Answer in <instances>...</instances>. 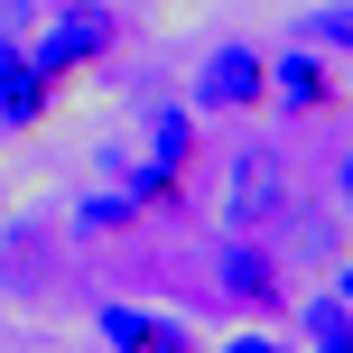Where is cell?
I'll return each instance as SVG.
<instances>
[{"label": "cell", "mask_w": 353, "mask_h": 353, "mask_svg": "<svg viewBox=\"0 0 353 353\" xmlns=\"http://www.w3.org/2000/svg\"><path fill=\"white\" fill-rule=\"evenodd\" d=\"M214 298L242 307L251 325H270L298 307V270H288V251H270V232H223L214 242Z\"/></svg>", "instance_id": "cell-1"}, {"label": "cell", "mask_w": 353, "mask_h": 353, "mask_svg": "<svg viewBox=\"0 0 353 353\" xmlns=\"http://www.w3.org/2000/svg\"><path fill=\"white\" fill-rule=\"evenodd\" d=\"M112 47H121V10H112V0H65V10H56L47 28L28 37V56H37V74H47L56 93H65L74 74H93V65H103Z\"/></svg>", "instance_id": "cell-2"}, {"label": "cell", "mask_w": 353, "mask_h": 353, "mask_svg": "<svg viewBox=\"0 0 353 353\" xmlns=\"http://www.w3.org/2000/svg\"><path fill=\"white\" fill-rule=\"evenodd\" d=\"M195 112H214V121H251V112H270V56L242 47V37H223V47L195 65Z\"/></svg>", "instance_id": "cell-3"}, {"label": "cell", "mask_w": 353, "mask_h": 353, "mask_svg": "<svg viewBox=\"0 0 353 353\" xmlns=\"http://www.w3.org/2000/svg\"><path fill=\"white\" fill-rule=\"evenodd\" d=\"M298 205V195H288V159L279 149H232V195H223V232H270L279 223V214Z\"/></svg>", "instance_id": "cell-4"}, {"label": "cell", "mask_w": 353, "mask_h": 353, "mask_svg": "<svg viewBox=\"0 0 353 353\" xmlns=\"http://www.w3.org/2000/svg\"><path fill=\"white\" fill-rule=\"evenodd\" d=\"M270 103H279L288 121H335V112H344V84H335V65H325V47L288 37V47L270 56Z\"/></svg>", "instance_id": "cell-5"}, {"label": "cell", "mask_w": 353, "mask_h": 353, "mask_svg": "<svg viewBox=\"0 0 353 353\" xmlns=\"http://www.w3.org/2000/svg\"><path fill=\"white\" fill-rule=\"evenodd\" d=\"M47 112H56V84L37 74L28 37H19V28H0V130H37Z\"/></svg>", "instance_id": "cell-6"}, {"label": "cell", "mask_w": 353, "mask_h": 353, "mask_svg": "<svg viewBox=\"0 0 353 353\" xmlns=\"http://www.w3.org/2000/svg\"><path fill=\"white\" fill-rule=\"evenodd\" d=\"M149 168H168V176L205 168V112H195V103H159V112H149Z\"/></svg>", "instance_id": "cell-7"}, {"label": "cell", "mask_w": 353, "mask_h": 353, "mask_svg": "<svg viewBox=\"0 0 353 353\" xmlns=\"http://www.w3.org/2000/svg\"><path fill=\"white\" fill-rule=\"evenodd\" d=\"M168 325H176V316H159V307H130V298H103V307H93V335H103L112 353H159Z\"/></svg>", "instance_id": "cell-8"}, {"label": "cell", "mask_w": 353, "mask_h": 353, "mask_svg": "<svg viewBox=\"0 0 353 353\" xmlns=\"http://www.w3.org/2000/svg\"><path fill=\"white\" fill-rule=\"evenodd\" d=\"M121 195L140 205V223H149V214H186V176H168V168H149V159L121 176Z\"/></svg>", "instance_id": "cell-9"}, {"label": "cell", "mask_w": 353, "mask_h": 353, "mask_svg": "<svg viewBox=\"0 0 353 353\" xmlns=\"http://www.w3.org/2000/svg\"><path fill=\"white\" fill-rule=\"evenodd\" d=\"M288 316H298V335H307V344H353V307L335 298V288H316V298H298Z\"/></svg>", "instance_id": "cell-10"}, {"label": "cell", "mask_w": 353, "mask_h": 353, "mask_svg": "<svg viewBox=\"0 0 353 353\" xmlns=\"http://www.w3.org/2000/svg\"><path fill=\"white\" fill-rule=\"evenodd\" d=\"M288 37H307V47H325V56H353V0H325V10H307Z\"/></svg>", "instance_id": "cell-11"}, {"label": "cell", "mask_w": 353, "mask_h": 353, "mask_svg": "<svg viewBox=\"0 0 353 353\" xmlns=\"http://www.w3.org/2000/svg\"><path fill=\"white\" fill-rule=\"evenodd\" d=\"M74 232H140V205L130 195H84L74 205Z\"/></svg>", "instance_id": "cell-12"}, {"label": "cell", "mask_w": 353, "mask_h": 353, "mask_svg": "<svg viewBox=\"0 0 353 353\" xmlns=\"http://www.w3.org/2000/svg\"><path fill=\"white\" fill-rule=\"evenodd\" d=\"M279 223H288V242H298L307 261H335V223H325V214H298V205H288Z\"/></svg>", "instance_id": "cell-13"}, {"label": "cell", "mask_w": 353, "mask_h": 353, "mask_svg": "<svg viewBox=\"0 0 353 353\" xmlns=\"http://www.w3.org/2000/svg\"><path fill=\"white\" fill-rule=\"evenodd\" d=\"M214 353H298V344H288V335H270V325H242V335H232V344H214Z\"/></svg>", "instance_id": "cell-14"}, {"label": "cell", "mask_w": 353, "mask_h": 353, "mask_svg": "<svg viewBox=\"0 0 353 353\" xmlns=\"http://www.w3.org/2000/svg\"><path fill=\"white\" fill-rule=\"evenodd\" d=\"M159 353H214V344H195V325H168V344Z\"/></svg>", "instance_id": "cell-15"}, {"label": "cell", "mask_w": 353, "mask_h": 353, "mask_svg": "<svg viewBox=\"0 0 353 353\" xmlns=\"http://www.w3.org/2000/svg\"><path fill=\"white\" fill-rule=\"evenodd\" d=\"M335 205L353 214V159H335Z\"/></svg>", "instance_id": "cell-16"}, {"label": "cell", "mask_w": 353, "mask_h": 353, "mask_svg": "<svg viewBox=\"0 0 353 353\" xmlns=\"http://www.w3.org/2000/svg\"><path fill=\"white\" fill-rule=\"evenodd\" d=\"M335 298H344V307H353V261H335Z\"/></svg>", "instance_id": "cell-17"}, {"label": "cell", "mask_w": 353, "mask_h": 353, "mask_svg": "<svg viewBox=\"0 0 353 353\" xmlns=\"http://www.w3.org/2000/svg\"><path fill=\"white\" fill-rule=\"evenodd\" d=\"M307 353H353V344H307Z\"/></svg>", "instance_id": "cell-18"}, {"label": "cell", "mask_w": 353, "mask_h": 353, "mask_svg": "<svg viewBox=\"0 0 353 353\" xmlns=\"http://www.w3.org/2000/svg\"><path fill=\"white\" fill-rule=\"evenodd\" d=\"M47 10H65V0H47Z\"/></svg>", "instance_id": "cell-19"}, {"label": "cell", "mask_w": 353, "mask_h": 353, "mask_svg": "<svg viewBox=\"0 0 353 353\" xmlns=\"http://www.w3.org/2000/svg\"><path fill=\"white\" fill-rule=\"evenodd\" d=\"M0 223H10V205H0Z\"/></svg>", "instance_id": "cell-20"}]
</instances>
